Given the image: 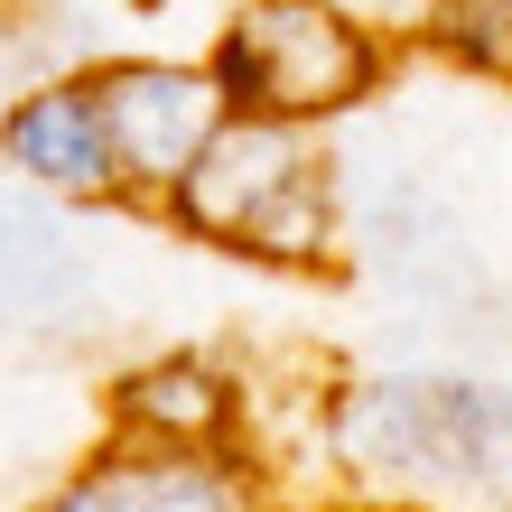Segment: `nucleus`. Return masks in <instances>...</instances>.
<instances>
[{
    "mask_svg": "<svg viewBox=\"0 0 512 512\" xmlns=\"http://www.w3.org/2000/svg\"><path fill=\"white\" fill-rule=\"evenodd\" d=\"M336 457L373 494L494 503L512 494V382L485 373H373L336 401Z\"/></svg>",
    "mask_w": 512,
    "mask_h": 512,
    "instance_id": "nucleus-1",
    "label": "nucleus"
},
{
    "mask_svg": "<svg viewBox=\"0 0 512 512\" xmlns=\"http://www.w3.org/2000/svg\"><path fill=\"white\" fill-rule=\"evenodd\" d=\"M177 224L205 233V243L224 252H261V261H317L336 243V177L298 122H252V112H233V122L205 140V159L177 177Z\"/></svg>",
    "mask_w": 512,
    "mask_h": 512,
    "instance_id": "nucleus-2",
    "label": "nucleus"
},
{
    "mask_svg": "<svg viewBox=\"0 0 512 512\" xmlns=\"http://www.w3.org/2000/svg\"><path fill=\"white\" fill-rule=\"evenodd\" d=\"M382 75L373 28L345 0H243L215 38V84L252 122H326L364 103Z\"/></svg>",
    "mask_w": 512,
    "mask_h": 512,
    "instance_id": "nucleus-3",
    "label": "nucleus"
},
{
    "mask_svg": "<svg viewBox=\"0 0 512 512\" xmlns=\"http://www.w3.org/2000/svg\"><path fill=\"white\" fill-rule=\"evenodd\" d=\"M94 112L112 140V196L168 205L177 177L205 159V140L233 122L215 66H177V56H103L94 75Z\"/></svg>",
    "mask_w": 512,
    "mask_h": 512,
    "instance_id": "nucleus-4",
    "label": "nucleus"
},
{
    "mask_svg": "<svg viewBox=\"0 0 512 512\" xmlns=\"http://www.w3.org/2000/svg\"><path fill=\"white\" fill-rule=\"evenodd\" d=\"M0 168L38 196H112V140L94 112V84L84 75L19 84L0 103Z\"/></svg>",
    "mask_w": 512,
    "mask_h": 512,
    "instance_id": "nucleus-5",
    "label": "nucleus"
},
{
    "mask_svg": "<svg viewBox=\"0 0 512 512\" xmlns=\"http://www.w3.org/2000/svg\"><path fill=\"white\" fill-rule=\"evenodd\" d=\"M38 512H252L243 475L224 457H177V447H112L75 466Z\"/></svg>",
    "mask_w": 512,
    "mask_h": 512,
    "instance_id": "nucleus-6",
    "label": "nucleus"
},
{
    "mask_svg": "<svg viewBox=\"0 0 512 512\" xmlns=\"http://www.w3.org/2000/svg\"><path fill=\"white\" fill-rule=\"evenodd\" d=\"M112 429L122 447H177V457H215L233 429V382L196 354H159V364L122 373L112 391Z\"/></svg>",
    "mask_w": 512,
    "mask_h": 512,
    "instance_id": "nucleus-7",
    "label": "nucleus"
},
{
    "mask_svg": "<svg viewBox=\"0 0 512 512\" xmlns=\"http://www.w3.org/2000/svg\"><path fill=\"white\" fill-rule=\"evenodd\" d=\"M84 298V252H75V233L66 215L38 196V187H0V308H19V317H56V308H75Z\"/></svg>",
    "mask_w": 512,
    "mask_h": 512,
    "instance_id": "nucleus-8",
    "label": "nucleus"
},
{
    "mask_svg": "<svg viewBox=\"0 0 512 512\" xmlns=\"http://www.w3.org/2000/svg\"><path fill=\"white\" fill-rule=\"evenodd\" d=\"M438 38L485 75H512V0H438Z\"/></svg>",
    "mask_w": 512,
    "mask_h": 512,
    "instance_id": "nucleus-9",
    "label": "nucleus"
}]
</instances>
